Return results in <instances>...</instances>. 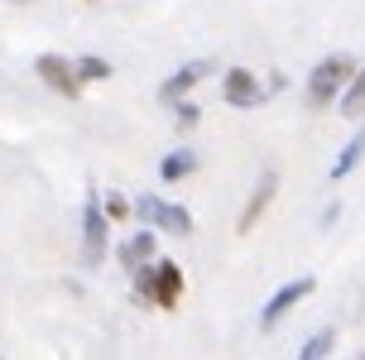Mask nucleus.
<instances>
[{"label":"nucleus","mask_w":365,"mask_h":360,"mask_svg":"<svg viewBox=\"0 0 365 360\" xmlns=\"http://www.w3.org/2000/svg\"><path fill=\"white\" fill-rule=\"evenodd\" d=\"M221 96L231 101V106H259L264 101V87H259V77L255 72H245V68H231L226 72V82H221Z\"/></svg>","instance_id":"0eeeda50"},{"label":"nucleus","mask_w":365,"mask_h":360,"mask_svg":"<svg viewBox=\"0 0 365 360\" xmlns=\"http://www.w3.org/2000/svg\"><path fill=\"white\" fill-rule=\"evenodd\" d=\"M356 58L351 53H327L317 68L308 72V106L312 110H322V106H331L336 96H346V87L356 82Z\"/></svg>","instance_id":"f257e3e1"},{"label":"nucleus","mask_w":365,"mask_h":360,"mask_svg":"<svg viewBox=\"0 0 365 360\" xmlns=\"http://www.w3.org/2000/svg\"><path fill=\"white\" fill-rule=\"evenodd\" d=\"M130 212H135V207H130L120 192H110V197H106V216H110V221H120V216H130Z\"/></svg>","instance_id":"dca6fc26"},{"label":"nucleus","mask_w":365,"mask_h":360,"mask_svg":"<svg viewBox=\"0 0 365 360\" xmlns=\"http://www.w3.org/2000/svg\"><path fill=\"white\" fill-rule=\"evenodd\" d=\"M77 77H82V82H106V77H110V63H106V58H77Z\"/></svg>","instance_id":"4468645a"},{"label":"nucleus","mask_w":365,"mask_h":360,"mask_svg":"<svg viewBox=\"0 0 365 360\" xmlns=\"http://www.w3.org/2000/svg\"><path fill=\"white\" fill-rule=\"evenodd\" d=\"M197 115L202 110L192 106V101H178V125H197Z\"/></svg>","instance_id":"f3484780"},{"label":"nucleus","mask_w":365,"mask_h":360,"mask_svg":"<svg viewBox=\"0 0 365 360\" xmlns=\"http://www.w3.org/2000/svg\"><path fill=\"white\" fill-rule=\"evenodd\" d=\"M34 72L58 91V96H82V77H77V63H68V58H58V53H38Z\"/></svg>","instance_id":"39448f33"},{"label":"nucleus","mask_w":365,"mask_h":360,"mask_svg":"<svg viewBox=\"0 0 365 360\" xmlns=\"http://www.w3.org/2000/svg\"><path fill=\"white\" fill-rule=\"evenodd\" d=\"M331 346H336V331H331V326H322L317 336H308V346L298 351V360H327Z\"/></svg>","instance_id":"ddd939ff"},{"label":"nucleus","mask_w":365,"mask_h":360,"mask_svg":"<svg viewBox=\"0 0 365 360\" xmlns=\"http://www.w3.org/2000/svg\"><path fill=\"white\" fill-rule=\"evenodd\" d=\"M274 187H279V173L264 168L259 182H255V192H250V202H245V212H240V231H255V221L264 216V207L274 202Z\"/></svg>","instance_id":"1a4fd4ad"},{"label":"nucleus","mask_w":365,"mask_h":360,"mask_svg":"<svg viewBox=\"0 0 365 360\" xmlns=\"http://www.w3.org/2000/svg\"><path fill=\"white\" fill-rule=\"evenodd\" d=\"M361 360H365V356H361Z\"/></svg>","instance_id":"a211bd4d"},{"label":"nucleus","mask_w":365,"mask_h":360,"mask_svg":"<svg viewBox=\"0 0 365 360\" xmlns=\"http://www.w3.org/2000/svg\"><path fill=\"white\" fill-rule=\"evenodd\" d=\"M341 110H346V115H361V110H365V68L356 72V82L346 87V96H341Z\"/></svg>","instance_id":"2eb2a0df"},{"label":"nucleus","mask_w":365,"mask_h":360,"mask_svg":"<svg viewBox=\"0 0 365 360\" xmlns=\"http://www.w3.org/2000/svg\"><path fill=\"white\" fill-rule=\"evenodd\" d=\"M361 154H365V130H361V135H356V140L346 144V149H341V154H336V163H331V178H346L351 168L361 163Z\"/></svg>","instance_id":"f8f14e48"},{"label":"nucleus","mask_w":365,"mask_h":360,"mask_svg":"<svg viewBox=\"0 0 365 360\" xmlns=\"http://www.w3.org/2000/svg\"><path fill=\"white\" fill-rule=\"evenodd\" d=\"M207 72H212V58H197V63H182V68L173 72V77H168L164 87H159V96H164V101H182V96H187V91L197 87V82L207 77Z\"/></svg>","instance_id":"6e6552de"},{"label":"nucleus","mask_w":365,"mask_h":360,"mask_svg":"<svg viewBox=\"0 0 365 360\" xmlns=\"http://www.w3.org/2000/svg\"><path fill=\"white\" fill-rule=\"evenodd\" d=\"M192 168H197V154H192V149H173V154H164V163H159V178L178 182V178H187Z\"/></svg>","instance_id":"9b49d317"},{"label":"nucleus","mask_w":365,"mask_h":360,"mask_svg":"<svg viewBox=\"0 0 365 360\" xmlns=\"http://www.w3.org/2000/svg\"><path fill=\"white\" fill-rule=\"evenodd\" d=\"M312 288H317L312 279H289V284H284V288H279V293L269 298V303H264V312H259V326H264V331H269V326H279V322H284V317L293 312V307L308 298Z\"/></svg>","instance_id":"20e7f679"},{"label":"nucleus","mask_w":365,"mask_h":360,"mask_svg":"<svg viewBox=\"0 0 365 360\" xmlns=\"http://www.w3.org/2000/svg\"><path fill=\"white\" fill-rule=\"evenodd\" d=\"M120 264H125V269H145V264H154V231L130 235L125 245H120Z\"/></svg>","instance_id":"9d476101"},{"label":"nucleus","mask_w":365,"mask_h":360,"mask_svg":"<svg viewBox=\"0 0 365 360\" xmlns=\"http://www.w3.org/2000/svg\"><path fill=\"white\" fill-rule=\"evenodd\" d=\"M140 298L154 303V307H178L182 269L173 264V259H154V264H145V269H140Z\"/></svg>","instance_id":"f03ea898"},{"label":"nucleus","mask_w":365,"mask_h":360,"mask_svg":"<svg viewBox=\"0 0 365 360\" xmlns=\"http://www.w3.org/2000/svg\"><path fill=\"white\" fill-rule=\"evenodd\" d=\"M135 212H140V221H145V226H154V231H168V235H192V216H187V207H178V202H164V197H140V202H135Z\"/></svg>","instance_id":"7ed1b4c3"},{"label":"nucleus","mask_w":365,"mask_h":360,"mask_svg":"<svg viewBox=\"0 0 365 360\" xmlns=\"http://www.w3.org/2000/svg\"><path fill=\"white\" fill-rule=\"evenodd\" d=\"M82 250H87V264H101L106 254V207L96 202V192L82 207Z\"/></svg>","instance_id":"423d86ee"}]
</instances>
